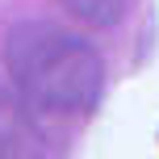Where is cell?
I'll return each mask as SVG.
<instances>
[{"label": "cell", "instance_id": "obj_1", "mask_svg": "<svg viewBox=\"0 0 159 159\" xmlns=\"http://www.w3.org/2000/svg\"><path fill=\"white\" fill-rule=\"evenodd\" d=\"M4 67L25 101L46 113H88L105 84L101 55L80 34L50 21L13 25L4 38Z\"/></svg>", "mask_w": 159, "mask_h": 159}, {"label": "cell", "instance_id": "obj_3", "mask_svg": "<svg viewBox=\"0 0 159 159\" xmlns=\"http://www.w3.org/2000/svg\"><path fill=\"white\" fill-rule=\"evenodd\" d=\"M134 0H63V8H71V17H80L84 25H113L126 17V8Z\"/></svg>", "mask_w": 159, "mask_h": 159}, {"label": "cell", "instance_id": "obj_2", "mask_svg": "<svg viewBox=\"0 0 159 159\" xmlns=\"http://www.w3.org/2000/svg\"><path fill=\"white\" fill-rule=\"evenodd\" d=\"M34 105L25 101V92L13 80H0V159H30L46 151V138L38 130Z\"/></svg>", "mask_w": 159, "mask_h": 159}]
</instances>
